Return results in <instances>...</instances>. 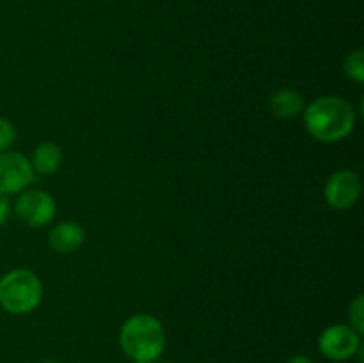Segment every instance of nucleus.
Listing matches in <instances>:
<instances>
[{"mask_svg":"<svg viewBox=\"0 0 364 363\" xmlns=\"http://www.w3.org/2000/svg\"><path fill=\"white\" fill-rule=\"evenodd\" d=\"M304 127L309 135L322 142H340L354 132L355 110L348 100L341 96H318L302 110Z\"/></svg>","mask_w":364,"mask_h":363,"instance_id":"nucleus-1","label":"nucleus"},{"mask_svg":"<svg viewBox=\"0 0 364 363\" xmlns=\"http://www.w3.org/2000/svg\"><path fill=\"white\" fill-rule=\"evenodd\" d=\"M304 96L295 89H279L270 96V110L279 120H291L304 110Z\"/></svg>","mask_w":364,"mask_h":363,"instance_id":"nucleus-9","label":"nucleus"},{"mask_svg":"<svg viewBox=\"0 0 364 363\" xmlns=\"http://www.w3.org/2000/svg\"><path fill=\"white\" fill-rule=\"evenodd\" d=\"M9 214H11L9 201H7L6 196L0 194V226H4V224L7 223V219H9Z\"/></svg>","mask_w":364,"mask_h":363,"instance_id":"nucleus-14","label":"nucleus"},{"mask_svg":"<svg viewBox=\"0 0 364 363\" xmlns=\"http://www.w3.org/2000/svg\"><path fill=\"white\" fill-rule=\"evenodd\" d=\"M55 199L50 192L41 189L23 191L14 203V214L31 228H43L50 224L55 217Z\"/></svg>","mask_w":364,"mask_h":363,"instance_id":"nucleus-5","label":"nucleus"},{"mask_svg":"<svg viewBox=\"0 0 364 363\" xmlns=\"http://www.w3.org/2000/svg\"><path fill=\"white\" fill-rule=\"evenodd\" d=\"M287 363H313V362H311V358H308V356L295 354V356H291Z\"/></svg>","mask_w":364,"mask_h":363,"instance_id":"nucleus-15","label":"nucleus"},{"mask_svg":"<svg viewBox=\"0 0 364 363\" xmlns=\"http://www.w3.org/2000/svg\"><path fill=\"white\" fill-rule=\"evenodd\" d=\"M348 319H350V327H354L359 335L364 331V295L358 294L352 299L348 306Z\"/></svg>","mask_w":364,"mask_h":363,"instance_id":"nucleus-12","label":"nucleus"},{"mask_svg":"<svg viewBox=\"0 0 364 363\" xmlns=\"http://www.w3.org/2000/svg\"><path fill=\"white\" fill-rule=\"evenodd\" d=\"M361 347V335L347 324H333L318 337V351L331 362H347Z\"/></svg>","mask_w":364,"mask_h":363,"instance_id":"nucleus-4","label":"nucleus"},{"mask_svg":"<svg viewBox=\"0 0 364 363\" xmlns=\"http://www.w3.org/2000/svg\"><path fill=\"white\" fill-rule=\"evenodd\" d=\"M43 363H59V362H55V359H45Z\"/></svg>","mask_w":364,"mask_h":363,"instance_id":"nucleus-16","label":"nucleus"},{"mask_svg":"<svg viewBox=\"0 0 364 363\" xmlns=\"http://www.w3.org/2000/svg\"><path fill=\"white\" fill-rule=\"evenodd\" d=\"M343 71L350 80L355 84H363L364 82V50L358 48L347 53L343 59Z\"/></svg>","mask_w":364,"mask_h":363,"instance_id":"nucleus-11","label":"nucleus"},{"mask_svg":"<svg viewBox=\"0 0 364 363\" xmlns=\"http://www.w3.org/2000/svg\"><path fill=\"white\" fill-rule=\"evenodd\" d=\"M166 330L156 317L135 313L119 330V347L134 363H155L166 351Z\"/></svg>","mask_w":364,"mask_h":363,"instance_id":"nucleus-2","label":"nucleus"},{"mask_svg":"<svg viewBox=\"0 0 364 363\" xmlns=\"http://www.w3.org/2000/svg\"><path fill=\"white\" fill-rule=\"evenodd\" d=\"M16 141V128L7 117L0 116V153L7 152Z\"/></svg>","mask_w":364,"mask_h":363,"instance_id":"nucleus-13","label":"nucleus"},{"mask_svg":"<svg viewBox=\"0 0 364 363\" xmlns=\"http://www.w3.org/2000/svg\"><path fill=\"white\" fill-rule=\"evenodd\" d=\"M43 299V285L31 269H13L0 278V306L11 315H28Z\"/></svg>","mask_w":364,"mask_h":363,"instance_id":"nucleus-3","label":"nucleus"},{"mask_svg":"<svg viewBox=\"0 0 364 363\" xmlns=\"http://www.w3.org/2000/svg\"><path fill=\"white\" fill-rule=\"evenodd\" d=\"M361 177L352 169H340L331 174L323 187L327 205L336 210H348L361 198Z\"/></svg>","mask_w":364,"mask_h":363,"instance_id":"nucleus-7","label":"nucleus"},{"mask_svg":"<svg viewBox=\"0 0 364 363\" xmlns=\"http://www.w3.org/2000/svg\"><path fill=\"white\" fill-rule=\"evenodd\" d=\"M32 169L38 174H53L63 166L64 152L55 142H43L32 152Z\"/></svg>","mask_w":364,"mask_h":363,"instance_id":"nucleus-10","label":"nucleus"},{"mask_svg":"<svg viewBox=\"0 0 364 363\" xmlns=\"http://www.w3.org/2000/svg\"><path fill=\"white\" fill-rule=\"evenodd\" d=\"M34 178L31 160L23 153L11 149L0 153V194H20L31 187Z\"/></svg>","mask_w":364,"mask_h":363,"instance_id":"nucleus-6","label":"nucleus"},{"mask_svg":"<svg viewBox=\"0 0 364 363\" xmlns=\"http://www.w3.org/2000/svg\"><path fill=\"white\" fill-rule=\"evenodd\" d=\"M85 241V231L75 221H64L55 224L48 235V244L59 255L75 253Z\"/></svg>","mask_w":364,"mask_h":363,"instance_id":"nucleus-8","label":"nucleus"},{"mask_svg":"<svg viewBox=\"0 0 364 363\" xmlns=\"http://www.w3.org/2000/svg\"><path fill=\"white\" fill-rule=\"evenodd\" d=\"M155 363H159V362H155ZM160 363H167V362H160Z\"/></svg>","mask_w":364,"mask_h":363,"instance_id":"nucleus-17","label":"nucleus"}]
</instances>
